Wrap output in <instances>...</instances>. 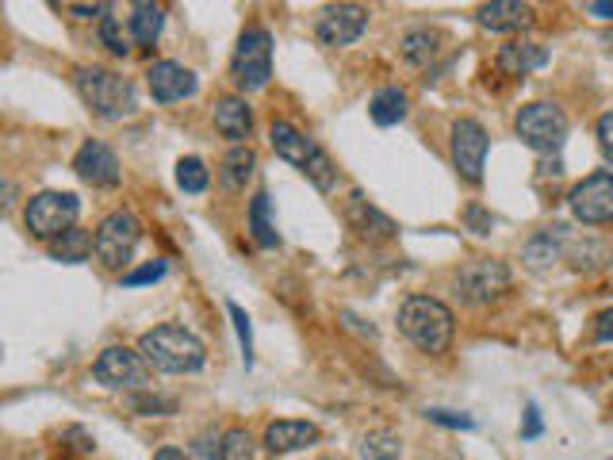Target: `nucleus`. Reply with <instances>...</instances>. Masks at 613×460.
Masks as SVG:
<instances>
[{"label":"nucleus","instance_id":"f257e3e1","mask_svg":"<svg viewBox=\"0 0 613 460\" xmlns=\"http://www.w3.org/2000/svg\"><path fill=\"white\" fill-rule=\"evenodd\" d=\"M73 89L97 120L120 123L138 112L135 82L115 70H104V65H77L73 70Z\"/></svg>","mask_w":613,"mask_h":460},{"label":"nucleus","instance_id":"f03ea898","mask_svg":"<svg viewBox=\"0 0 613 460\" xmlns=\"http://www.w3.org/2000/svg\"><path fill=\"white\" fill-rule=\"evenodd\" d=\"M138 353L146 357L153 372H165V376H185V372H200L208 361V346L196 338L192 331L177 323L153 326L138 338Z\"/></svg>","mask_w":613,"mask_h":460},{"label":"nucleus","instance_id":"7ed1b4c3","mask_svg":"<svg viewBox=\"0 0 613 460\" xmlns=\"http://www.w3.org/2000/svg\"><path fill=\"white\" fill-rule=\"evenodd\" d=\"M399 331L406 334L411 346H418L422 353H445L452 346V311L434 296H411L399 307Z\"/></svg>","mask_w":613,"mask_h":460},{"label":"nucleus","instance_id":"20e7f679","mask_svg":"<svg viewBox=\"0 0 613 460\" xmlns=\"http://www.w3.org/2000/svg\"><path fill=\"white\" fill-rule=\"evenodd\" d=\"M273 77V35L265 27H246L230 58V82L238 92H258Z\"/></svg>","mask_w":613,"mask_h":460},{"label":"nucleus","instance_id":"39448f33","mask_svg":"<svg viewBox=\"0 0 613 460\" xmlns=\"http://www.w3.org/2000/svg\"><path fill=\"white\" fill-rule=\"evenodd\" d=\"M77 215H82V200L73 192H39V196H32L24 208L27 231H32L35 238H42L47 246L54 243V238H62L65 231H73Z\"/></svg>","mask_w":613,"mask_h":460},{"label":"nucleus","instance_id":"423d86ee","mask_svg":"<svg viewBox=\"0 0 613 460\" xmlns=\"http://www.w3.org/2000/svg\"><path fill=\"white\" fill-rule=\"evenodd\" d=\"M150 364L138 349L127 346H108L104 353L97 357L92 364V380H97L100 388H112V391H150Z\"/></svg>","mask_w":613,"mask_h":460},{"label":"nucleus","instance_id":"0eeeda50","mask_svg":"<svg viewBox=\"0 0 613 460\" xmlns=\"http://www.w3.org/2000/svg\"><path fill=\"white\" fill-rule=\"evenodd\" d=\"M138 243H142V223L127 208L104 215V223L97 226V258L104 269H127Z\"/></svg>","mask_w":613,"mask_h":460},{"label":"nucleus","instance_id":"6e6552de","mask_svg":"<svg viewBox=\"0 0 613 460\" xmlns=\"http://www.w3.org/2000/svg\"><path fill=\"white\" fill-rule=\"evenodd\" d=\"M514 130H517V138L529 146V150L556 153L560 146H564V138H567V115L560 112L556 104H545V100H537V104H525L522 112H517Z\"/></svg>","mask_w":613,"mask_h":460},{"label":"nucleus","instance_id":"1a4fd4ad","mask_svg":"<svg viewBox=\"0 0 613 460\" xmlns=\"http://www.w3.org/2000/svg\"><path fill=\"white\" fill-rule=\"evenodd\" d=\"M456 291L464 303L472 307H487L495 299H502L510 291V265L495 258H479L456 273Z\"/></svg>","mask_w":613,"mask_h":460},{"label":"nucleus","instance_id":"9d476101","mask_svg":"<svg viewBox=\"0 0 613 460\" xmlns=\"http://www.w3.org/2000/svg\"><path fill=\"white\" fill-rule=\"evenodd\" d=\"M487 150H491V138H487L484 123L476 120H456L452 123V165L468 185L484 181V162Z\"/></svg>","mask_w":613,"mask_h":460},{"label":"nucleus","instance_id":"9b49d317","mask_svg":"<svg viewBox=\"0 0 613 460\" xmlns=\"http://www.w3.org/2000/svg\"><path fill=\"white\" fill-rule=\"evenodd\" d=\"M567 203H572V215L579 219V223H587V226L613 223V173H605V170L590 173L587 181H579V185L572 188Z\"/></svg>","mask_w":613,"mask_h":460},{"label":"nucleus","instance_id":"f8f14e48","mask_svg":"<svg viewBox=\"0 0 613 460\" xmlns=\"http://www.w3.org/2000/svg\"><path fill=\"white\" fill-rule=\"evenodd\" d=\"M368 27V9L364 4H326L315 24V39L323 47H353Z\"/></svg>","mask_w":613,"mask_h":460},{"label":"nucleus","instance_id":"ddd939ff","mask_svg":"<svg viewBox=\"0 0 613 460\" xmlns=\"http://www.w3.org/2000/svg\"><path fill=\"white\" fill-rule=\"evenodd\" d=\"M146 85H150V97L158 100V104H177V100H188L196 97V89H200V82H196V73L185 70L180 62H153L150 70H146Z\"/></svg>","mask_w":613,"mask_h":460},{"label":"nucleus","instance_id":"4468645a","mask_svg":"<svg viewBox=\"0 0 613 460\" xmlns=\"http://www.w3.org/2000/svg\"><path fill=\"white\" fill-rule=\"evenodd\" d=\"M73 173L92 188H115L120 185V158L112 153V146L97 142H82V150L73 153Z\"/></svg>","mask_w":613,"mask_h":460},{"label":"nucleus","instance_id":"2eb2a0df","mask_svg":"<svg viewBox=\"0 0 613 460\" xmlns=\"http://www.w3.org/2000/svg\"><path fill=\"white\" fill-rule=\"evenodd\" d=\"M346 223L349 231H356V238L364 243H391L399 235V223L391 215H384L379 208H372L361 192H353L346 200Z\"/></svg>","mask_w":613,"mask_h":460},{"label":"nucleus","instance_id":"dca6fc26","mask_svg":"<svg viewBox=\"0 0 613 460\" xmlns=\"http://www.w3.org/2000/svg\"><path fill=\"white\" fill-rule=\"evenodd\" d=\"M268 142H273L276 158L291 162L299 173H306V165H311L318 153H323V146H318L315 138H306L303 130H299L296 123H288V120H273V127H268Z\"/></svg>","mask_w":613,"mask_h":460},{"label":"nucleus","instance_id":"f3484780","mask_svg":"<svg viewBox=\"0 0 613 460\" xmlns=\"http://www.w3.org/2000/svg\"><path fill=\"white\" fill-rule=\"evenodd\" d=\"M318 442V426L303 419H276L265 426V449L273 457H284V452H299L306 445Z\"/></svg>","mask_w":613,"mask_h":460},{"label":"nucleus","instance_id":"a211bd4d","mask_svg":"<svg viewBox=\"0 0 613 460\" xmlns=\"http://www.w3.org/2000/svg\"><path fill=\"white\" fill-rule=\"evenodd\" d=\"M215 130L230 146H250L253 135V112L242 97H223L215 104Z\"/></svg>","mask_w":613,"mask_h":460},{"label":"nucleus","instance_id":"6ab92c4d","mask_svg":"<svg viewBox=\"0 0 613 460\" xmlns=\"http://www.w3.org/2000/svg\"><path fill=\"white\" fill-rule=\"evenodd\" d=\"M567 226H549V231H541V235H533L529 246H525L522 261L533 269V273H545L549 265H556V261H564V246H567Z\"/></svg>","mask_w":613,"mask_h":460},{"label":"nucleus","instance_id":"aec40b11","mask_svg":"<svg viewBox=\"0 0 613 460\" xmlns=\"http://www.w3.org/2000/svg\"><path fill=\"white\" fill-rule=\"evenodd\" d=\"M476 20L487 32H522L533 24V9L522 0H495V4H484L476 12Z\"/></svg>","mask_w":613,"mask_h":460},{"label":"nucleus","instance_id":"412c9836","mask_svg":"<svg viewBox=\"0 0 613 460\" xmlns=\"http://www.w3.org/2000/svg\"><path fill=\"white\" fill-rule=\"evenodd\" d=\"M253 170H258V150L253 146H230L223 153V162H218V181H223L226 192H242Z\"/></svg>","mask_w":613,"mask_h":460},{"label":"nucleus","instance_id":"4be33fe9","mask_svg":"<svg viewBox=\"0 0 613 460\" xmlns=\"http://www.w3.org/2000/svg\"><path fill=\"white\" fill-rule=\"evenodd\" d=\"M549 65V50L541 42H506L499 50V70L510 73V77H525V73L541 70Z\"/></svg>","mask_w":613,"mask_h":460},{"label":"nucleus","instance_id":"5701e85b","mask_svg":"<svg viewBox=\"0 0 613 460\" xmlns=\"http://www.w3.org/2000/svg\"><path fill=\"white\" fill-rule=\"evenodd\" d=\"M564 258L572 261V269L579 273H590V269H605L613 261V246L602 243V238H575L567 235Z\"/></svg>","mask_w":613,"mask_h":460},{"label":"nucleus","instance_id":"b1692460","mask_svg":"<svg viewBox=\"0 0 613 460\" xmlns=\"http://www.w3.org/2000/svg\"><path fill=\"white\" fill-rule=\"evenodd\" d=\"M406 112H411V100H406V92L396 89V85L379 89L376 97L368 100V120L376 123V127H396V123L406 120Z\"/></svg>","mask_w":613,"mask_h":460},{"label":"nucleus","instance_id":"393cba45","mask_svg":"<svg viewBox=\"0 0 613 460\" xmlns=\"http://www.w3.org/2000/svg\"><path fill=\"white\" fill-rule=\"evenodd\" d=\"M47 250H50V258L62 261V265H82V261H89V253L97 250V235H89V231H82V226H73V231H65L62 238H54Z\"/></svg>","mask_w":613,"mask_h":460},{"label":"nucleus","instance_id":"a878e982","mask_svg":"<svg viewBox=\"0 0 613 460\" xmlns=\"http://www.w3.org/2000/svg\"><path fill=\"white\" fill-rule=\"evenodd\" d=\"M127 27H130V39H135L138 47H153L158 35H162V27H165V9L162 4H146L142 0V4L130 9Z\"/></svg>","mask_w":613,"mask_h":460},{"label":"nucleus","instance_id":"bb28decb","mask_svg":"<svg viewBox=\"0 0 613 460\" xmlns=\"http://www.w3.org/2000/svg\"><path fill=\"white\" fill-rule=\"evenodd\" d=\"M250 235H253V243H258L261 250H276V246H280L276 223H273V215H268V192H265V188H261V192H253V200H250Z\"/></svg>","mask_w":613,"mask_h":460},{"label":"nucleus","instance_id":"cd10ccee","mask_svg":"<svg viewBox=\"0 0 613 460\" xmlns=\"http://www.w3.org/2000/svg\"><path fill=\"white\" fill-rule=\"evenodd\" d=\"M361 460H403V442L391 430H368L361 437Z\"/></svg>","mask_w":613,"mask_h":460},{"label":"nucleus","instance_id":"c85d7f7f","mask_svg":"<svg viewBox=\"0 0 613 460\" xmlns=\"http://www.w3.org/2000/svg\"><path fill=\"white\" fill-rule=\"evenodd\" d=\"M437 42H441V35H437V32H429V27H414V32L403 35V42H399V47H403V58L411 65H426L429 58L437 54Z\"/></svg>","mask_w":613,"mask_h":460},{"label":"nucleus","instance_id":"c756f323","mask_svg":"<svg viewBox=\"0 0 613 460\" xmlns=\"http://www.w3.org/2000/svg\"><path fill=\"white\" fill-rule=\"evenodd\" d=\"M177 185H180V192H192V196L208 192L211 173H208V165H203V158H180L177 162Z\"/></svg>","mask_w":613,"mask_h":460},{"label":"nucleus","instance_id":"7c9ffc66","mask_svg":"<svg viewBox=\"0 0 613 460\" xmlns=\"http://www.w3.org/2000/svg\"><path fill=\"white\" fill-rule=\"evenodd\" d=\"M130 411L142 414V419H165V414H177V399L138 391V396H130Z\"/></svg>","mask_w":613,"mask_h":460},{"label":"nucleus","instance_id":"2f4dec72","mask_svg":"<svg viewBox=\"0 0 613 460\" xmlns=\"http://www.w3.org/2000/svg\"><path fill=\"white\" fill-rule=\"evenodd\" d=\"M188 460H226L223 434H215V430H208V434H196L192 445H188Z\"/></svg>","mask_w":613,"mask_h":460},{"label":"nucleus","instance_id":"473e14b6","mask_svg":"<svg viewBox=\"0 0 613 460\" xmlns=\"http://www.w3.org/2000/svg\"><path fill=\"white\" fill-rule=\"evenodd\" d=\"M226 311H230V319H235V331H238V346H242V361L246 369H253V326H250V315H246L238 303H226Z\"/></svg>","mask_w":613,"mask_h":460},{"label":"nucleus","instance_id":"72a5a7b5","mask_svg":"<svg viewBox=\"0 0 613 460\" xmlns=\"http://www.w3.org/2000/svg\"><path fill=\"white\" fill-rule=\"evenodd\" d=\"M100 42H104L108 50H112V54H130V39H127V32H123L120 27V20L112 16V12H108L104 20H100Z\"/></svg>","mask_w":613,"mask_h":460},{"label":"nucleus","instance_id":"f704fd0d","mask_svg":"<svg viewBox=\"0 0 613 460\" xmlns=\"http://www.w3.org/2000/svg\"><path fill=\"white\" fill-rule=\"evenodd\" d=\"M223 452H226V460H253L250 430H242V426L226 430V434H223Z\"/></svg>","mask_w":613,"mask_h":460},{"label":"nucleus","instance_id":"c9c22d12","mask_svg":"<svg viewBox=\"0 0 613 460\" xmlns=\"http://www.w3.org/2000/svg\"><path fill=\"white\" fill-rule=\"evenodd\" d=\"M170 273V265H165L162 258L146 261V265L130 269V273H123V288H138V284H158L162 276Z\"/></svg>","mask_w":613,"mask_h":460},{"label":"nucleus","instance_id":"e433bc0d","mask_svg":"<svg viewBox=\"0 0 613 460\" xmlns=\"http://www.w3.org/2000/svg\"><path fill=\"white\" fill-rule=\"evenodd\" d=\"M426 419H429V422H437V426H449V430H476V419H472V414L445 411V407H429Z\"/></svg>","mask_w":613,"mask_h":460},{"label":"nucleus","instance_id":"4c0bfd02","mask_svg":"<svg viewBox=\"0 0 613 460\" xmlns=\"http://www.w3.org/2000/svg\"><path fill=\"white\" fill-rule=\"evenodd\" d=\"M464 223H468L476 235H491V231H495V219H491V211H487L484 203H468V208H464Z\"/></svg>","mask_w":613,"mask_h":460},{"label":"nucleus","instance_id":"58836bf2","mask_svg":"<svg viewBox=\"0 0 613 460\" xmlns=\"http://www.w3.org/2000/svg\"><path fill=\"white\" fill-rule=\"evenodd\" d=\"M62 12H70L73 20H104L112 12V4H62Z\"/></svg>","mask_w":613,"mask_h":460},{"label":"nucleus","instance_id":"ea45409f","mask_svg":"<svg viewBox=\"0 0 613 460\" xmlns=\"http://www.w3.org/2000/svg\"><path fill=\"white\" fill-rule=\"evenodd\" d=\"M598 146H602V153L613 162V112H605L598 120Z\"/></svg>","mask_w":613,"mask_h":460},{"label":"nucleus","instance_id":"a19ab883","mask_svg":"<svg viewBox=\"0 0 613 460\" xmlns=\"http://www.w3.org/2000/svg\"><path fill=\"white\" fill-rule=\"evenodd\" d=\"M541 411H537V403L525 407V426H522V437L525 442H533V437H541Z\"/></svg>","mask_w":613,"mask_h":460},{"label":"nucleus","instance_id":"79ce46f5","mask_svg":"<svg viewBox=\"0 0 613 460\" xmlns=\"http://www.w3.org/2000/svg\"><path fill=\"white\" fill-rule=\"evenodd\" d=\"M595 338H598V341H613V307H610V311H602V315H598Z\"/></svg>","mask_w":613,"mask_h":460},{"label":"nucleus","instance_id":"37998d69","mask_svg":"<svg viewBox=\"0 0 613 460\" xmlns=\"http://www.w3.org/2000/svg\"><path fill=\"white\" fill-rule=\"evenodd\" d=\"M587 12H590V16H598V20H613V0H590Z\"/></svg>","mask_w":613,"mask_h":460},{"label":"nucleus","instance_id":"c03bdc74","mask_svg":"<svg viewBox=\"0 0 613 460\" xmlns=\"http://www.w3.org/2000/svg\"><path fill=\"white\" fill-rule=\"evenodd\" d=\"M153 460H188V452H180V449H173V445H165V449L153 452Z\"/></svg>","mask_w":613,"mask_h":460}]
</instances>
